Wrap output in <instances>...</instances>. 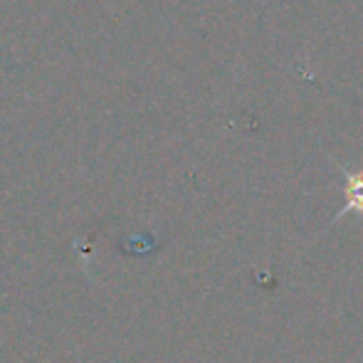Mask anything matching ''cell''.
I'll list each match as a JSON object with an SVG mask.
<instances>
[{
  "label": "cell",
  "instance_id": "obj_1",
  "mask_svg": "<svg viewBox=\"0 0 363 363\" xmlns=\"http://www.w3.org/2000/svg\"><path fill=\"white\" fill-rule=\"evenodd\" d=\"M349 206L363 211V176H354L349 186Z\"/></svg>",
  "mask_w": 363,
  "mask_h": 363
}]
</instances>
